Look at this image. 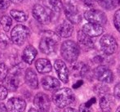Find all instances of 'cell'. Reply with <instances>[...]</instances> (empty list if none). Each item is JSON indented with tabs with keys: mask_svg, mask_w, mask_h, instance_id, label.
I'll return each instance as SVG.
<instances>
[{
	"mask_svg": "<svg viewBox=\"0 0 120 112\" xmlns=\"http://www.w3.org/2000/svg\"><path fill=\"white\" fill-rule=\"evenodd\" d=\"M30 36V30L23 25H17L11 33V41L16 45H22Z\"/></svg>",
	"mask_w": 120,
	"mask_h": 112,
	"instance_id": "obj_4",
	"label": "cell"
},
{
	"mask_svg": "<svg viewBox=\"0 0 120 112\" xmlns=\"http://www.w3.org/2000/svg\"><path fill=\"white\" fill-rule=\"evenodd\" d=\"M36 56H37L36 49L31 45L27 46L24 49V51H23L22 60L24 61L25 63L29 64V65H31Z\"/></svg>",
	"mask_w": 120,
	"mask_h": 112,
	"instance_id": "obj_22",
	"label": "cell"
},
{
	"mask_svg": "<svg viewBox=\"0 0 120 112\" xmlns=\"http://www.w3.org/2000/svg\"><path fill=\"white\" fill-rule=\"evenodd\" d=\"M9 0H0V9L5 10L9 7Z\"/></svg>",
	"mask_w": 120,
	"mask_h": 112,
	"instance_id": "obj_33",
	"label": "cell"
},
{
	"mask_svg": "<svg viewBox=\"0 0 120 112\" xmlns=\"http://www.w3.org/2000/svg\"><path fill=\"white\" fill-rule=\"evenodd\" d=\"M52 100L57 107L65 108L74 102L75 96L70 89L64 88L56 90L52 94Z\"/></svg>",
	"mask_w": 120,
	"mask_h": 112,
	"instance_id": "obj_2",
	"label": "cell"
},
{
	"mask_svg": "<svg viewBox=\"0 0 120 112\" xmlns=\"http://www.w3.org/2000/svg\"><path fill=\"white\" fill-rule=\"evenodd\" d=\"M8 90L4 86L0 84V100H4L8 97Z\"/></svg>",
	"mask_w": 120,
	"mask_h": 112,
	"instance_id": "obj_32",
	"label": "cell"
},
{
	"mask_svg": "<svg viewBox=\"0 0 120 112\" xmlns=\"http://www.w3.org/2000/svg\"><path fill=\"white\" fill-rule=\"evenodd\" d=\"M114 96L118 99H120V83L117 84L114 89Z\"/></svg>",
	"mask_w": 120,
	"mask_h": 112,
	"instance_id": "obj_34",
	"label": "cell"
},
{
	"mask_svg": "<svg viewBox=\"0 0 120 112\" xmlns=\"http://www.w3.org/2000/svg\"><path fill=\"white\" fill-rule=\"evenodd\" d=\"M84 3V4L87 7H89V8H92L94 7V3H95V0H82Z\"/></svg>",
	"mask_w": 120,
	"mask_h": 112,
	"instance_id": "obj_36",
	"label": "cell"
},
{
	"mask_svg": "<svg viewBox=\"0 0 120 112\" xmlns=\"http://www.w3.org/2000/svg\"><path fill=\"white\" fill-rule=\"evenodd\" d=\"M94 91L97 95H99L100 97L103 96V95L106 94V93H109V89L106 85L104 84H96L94 88Z\"/></svg>",
	"mask_w": 120,
	"mask_h": 112,
	"instance_id": "obj_28",
	"label": "cell"
},
{
	"mask_svg": "<svg viewBox=\"0 0 120 112\" xmlns=\"http://www.w3.org/2000/svg\"><path fill=\"white\" fill-rule=\"evenodd\" d=\"M54 68L56 70V72L57 73L59 79L63 83L67 84L69 82V70L65 62L60 59L56 60L54 62Z\"/></svg>",
	"mask_w": 120,
	"mask_h": 112,
	"instance_id": "obj_13",
	"label": "cell"
},
{
	"mask_svg": "<svg viewBox=\"0 0 120 112\" xmlns=\"http://www.w3.org/2000/svg\"><path fill=\"white\" fill-rule=\"evenodd\" d=\"M82 84H83V82H82V80H81V81H79V82H78V84H74V85L73 86V87H74V89H77V88H79L80 85H82Z\"/></svg>",
	"mask_w": 120,
	"mask_h": 112,
	"instance_id": "obj_39",
	"label": "cell"
},
{
	"mask_svg": "<svg viewBox=\"0 0 120 112\" xmlns=\"http://www.w3.org/2000/svg\"><path fill=\"white\" fill-rule=\"evenodd\" d=\"M80 53L79 46L73 40H66L61 44L60 54L69 63H74Z\"/></svg>",
	"mask_w": 120,
	"mask_h": 112,
	"instance_id": "obj_3",
	"label": "cell"
},
{
	"mask_svg": "<svg viewBox=\"0 0 120 112\" xmlns=\"http://www.w3.org/2000/svg\"><path fill=\"white\" fill-rule=\"evenodd\" d=\"M94 75L97 80L105 84H111L114 79L112 71L104 65H101L96 68L94 70Z\"/></svg>",
	"mask_w": 120,
	"mask_h": 112,
	"instance_id": "obj_7",
	"label": "cell"
},
{
	"mask_svg": "<svg viewBox=\"0 0 120 112\" xmlns=\"http://www.w3.org/2000/svg\"><path fill=\"white\" fill-rule=\"evenodd\" d=\"M8 74V70L4 63H0V82H3L6 79Z\"/></svg>",
	"mask_w": 120,
	"mask_h": 112,
	"instance_id": "obj_29",
	"label": "cell"
},
{
	"mask_svg": "<svg viewBox=\"0 0 120 112\" xmlns=\"http://www.w3.org/2000/svg\"><path fill=\"white\" fill-rule=\"evenodd\" d=\"M8 42H9V39H8V37L5 35H3V34H2L0 35V47H3V48H5L8 46Z\"/></svg>",
	"mask_w": 120,
	"mask_h": 112,
	"instance_id": "obj_31",
	"label": "cell"
},
{
	"mask_svg": "<svg viewBox=\"0 0 120 112\" xmlns=\"http://www.w3.org/2000/svg\"><path fill=\"white\" fill-rule=\"evenodd\" d=\"M73 31H74L73 25L68 21H64L56 29V34L59 37H61V38H69V37H70L73 34Z\"/></svg>",
	"mask_w": 120,
	"mask_h": 112,
	"instance_id": "obj_15",
	"label": "cell"
},
{
	"mask_svg": "<svg viewBox=\"0 0 120 112\" xmlns=\"http://www.w3.org/2000/svg\"><path fill=\"white\" fill-rule=\"evenodd\" d=\"M43 4L52 13H59L63 8L61 0H43Z\"/></svg>",
	"mask_w": 120,
	"mask_h": 112,
	"instance_id": "obj_21",
	"label": "cell"
},
{
	"mask_svg": "<svg viewBox=\"0 0 120 112\" xmlns=\"http://www.w3.org/2000/svg\"><path fill=\"white\" fill-rule=\"evenodd\" d=\"M35 67L37 70L41 74H46L52 71V66L50 61L45 58H40L35 62Z\"/></svg>",
	"mask_w": 120,
	"mask_h": 112,
	"instance_id": "obj_23",
	"label": "cell"
},
{
	"mask_svg": "<svg viewBox=\"0 0 120 112\" xmlns=\"http://www.w3.org/2000/svg\"><path fill=\"white\" fill-rule=\"evenodd\" d=\"M65 16L71 24H79L82 20V16L77 7L73 3H66L63 6Z\"/></svg>",
	"mask_w": 120,
	"mask_h": 112,
	"instance_id": "obj_9",
	"label": "cell"
},
{
	"mask_svg": "<svg viewBox=\"0 0 120 112\" xmlns=\"http://www.w3.org/2000/svg\"><path fill=\"white\" fill-rule=\"evenodd\" d=\"M82 31L90 38H92V37H98L103 34L104 28H103L102 25L92 23H87L82 26Z\"/></svg>",
	"mask_w": 120,
	"mask_h": 112,
	"instance_id": "obj_14",
	"label": "cell"
},
{
	"mask_svg": "<svg viewBox=\"0 0 120 112\" xmlns=\"http://www.w3.org/2000/svg\"><path fill=\"white\" fill-rule=\"evenodd\" d=\"M41 84L43 88L47 91L56 90L60 87V83L57 79L52 76H45L42 79Z\"/></svg>",
	"mask_w": 120,
	"mask_h": 112,
	"instance_id": "obj_19",
	"label": "cell"
},
{
	"mask_svg": "<svg viewBox=\"0 0 120 112\" xmlns=\"http://www.w3.org/2000/svg\"><path fill=\"white\" fill-rule=\"evenodd\" d=\"M100 46L101 51L105 55L110 56L118 49V43L115 39L109 35H104L100 39Z\"/></svg>",
	"mask_w": 120,
	"mask_h": 112,
	"instance_id": "obj_5",
	"label": "cell"
},
{
	"mask_svg": "<svg viewBox=\"0 0 120 112\" xmlns=\"http://www.w3.org/2000/svg\"><path fill=\"white\" fill-rule=\"evenodd\" d=\"M32 13H33L34 17L38 22L44 24V25L50 23L52 16H51L50 13L48 12V10L45 8H43L42 5H39V4L35 5L33 8Z\"/></svg>",
	"mask_w": 120,
	"mask_h": 112,
	"instance_id": "obj_10",
	"label": "cell"
},
{
	"mask_svg": "<svg viewBox=\"0 0 120 112\" xmlns=\"http://www.w3.org/2000/svg\"><path fill=\"white\" fill-rule=\"evenodd\" d=\"M114 105H115L114 97V96L109 94V93L101 97L100 106H101V109L104 112H111L114 109Z\"/></svg>",
	"mask_w": 120,
	"mask_h": 112,
	"instance_id": "obj_16",
	"label": "cell"
},
{
	"mask_svg": "<svg viewBox=\"0 0 120 112\" xmlns=\"http://www.w3.org/2000/svg\"><path fill=\"white\" fill-rule=\"evenodd\" d=\"M94 62L97 64H104L105 62V57H102V56H96V57H94L93 59Z\"/></svg>",
	"mask_w": 120,
	"mask_h": 112,
	"instance_id": "obj_35",
	"label": "cell"
},
{
	"mask_svg": "<svg viewBox=\"0 0 120 112\" xmlns=\"http://www.w3.org/2000/svg\"><path fill=\"white\" fill-rule=\"evenodd\" d=\"M0 24H1L3 30L5 32H8L11 26V24H12V20H11V18L10 16H3L0 19Z\"/></svg>",
	"mask_w": 120,
	"mask_h": 112,
	"instance_id": "obj_27",
	"label": "cell"
},
{
	"mask_svg": "<svg viewBox=\"0 0 120 112\" xmlns=\"http://www.w3.org/2000/svg\"><path fill=\"white\" fill-rule=\"evenodd\" d=\"M118 73H119V75H120V65H119V66L118 67Z\"/></svg>",
	"mask_w": 120,
	"mask_h": 112,
	"instance_id": "obj_43",
	"label": "cell"
},
{
	"mask_svg": "<svg viewBox=\"0 0 120 112\" xmlns=\"http://www.w3.org/2000/svg\"><path fill=\"white\" fill-rule=\"evenodd\" d=\"M114 25L120 33V9L116 11L114 15Z\"/></svg>",
	"mask_w": 120,
	"mask_h": 112,
	"instance_id": "obj_30",
	"label": "cell"
},
{
	"mask_svg": "<svg viewBox=\"0 0 120 112\" xmlns=\"http://www.w3.org/2000/svg\"><path fill=\"white\" fill-rule=\"evenodd\" d=\"M95 103H96L95 98H92V99L87 101V102L80 105L79 112H94L92 106H93Z\"/></svg>",
	"mask_w": 120,
	"mask_h": 112,
	"instance_id": "obj_26",
	"label": "cell"
},
{
	"mask_svg": "<svg viewBox=\"0 0 120 112\" xmlns=\"http://www.w3.org/2000/svg\"><path fill=\"white\" fill-rule=\"evenodd\" d=\"M71 71L74 77H86L90 70L88 66L83 62H76L72 66Z\"/></svg>",
	"mask_w": 120,
	"mask_h": 112,
	"instance_id": "obj_18",
	"label": "cell"
},
{
	"mask_svg": "<svg viewBox=\"0 0 120 112\" xmlns=\"http://www.w3.org/2000/svg\"><path fill=\"white\" fill-rule=\"evenodd\" d=\"M116 112H120V106L117 108V110H116Z\"/></svg>",
	"mask_w": 120,
	"mask_h": 112,
	"instance_id": "obj_42",
	"label": "cell"
},
{
	"mask_svg": "<svg viewBox=\"0 0 120 112\" xmlns=\"http://www.w3.org/2000/svg\"><path fill=\"white\" fill-rule=\"evenodd\" d=\"M10 14L18 22H24L28 19V15L24 12L19 10H11L10 12Z\"/></svg>",
	"mask_w": 120,
	"mask_h": 112,
	"instance_id": "obj_25",
	"label": "cell"
},
{
	"mask_svg": "<svg viewBox=\"0 0 120 112\" xmlns=\"http://www.w3.org/2000/svg\"><path fill=\"white\" fill-rule=\"evenodd\" d=\"M97 3L106 10H113L119 5V0H96Z\"/></svg>",
	"mask_w": 120,
	"mask_h": 112,
	"instance_id": "obj_24",
	"label": "cell"
},
{
	"mask_svg": "<svg viewBox=\"0 0 120 112\" xmlns=\"http://www.w3.org/2000/svg\"><path fill=\"white\" fill-rule=\"evenodd\" d=\"M84 18L88 23L96 24V25H104L107 22V17L105 12L96 9H91L84 12Z\"/></svg>",
	"mask_w": 120,
	"mask_h": 112,
	"instance_id": "obj_6",
	"label": "cell"
},
{
	"mask_svg": "<svg viewBox=\"0 0 120 112\" xmlns=\"http://www.w3.org/2000/svg\"><path fill=\"white\" fill-rule=\"evenodd\" d=\"M63 112H78V111H76L75 109H74V108L68 107V108H65V109L64 110Z\"/></svg>",
	"mask_w": 120,
	"mask_h": 112,
	"instance_id": "obj_38",
	"label": "cell"
},
{
	"mask_svg": "<svg viewBox=\"0 0 120 112\" xmlns=\"http://www.w3.org/2000/svg\"><path fill=\"white\" fill-rule=\"evenodd\" d=\"M60 37L52 31H45L42 34L39 48L46 55H54L56 52Z\"/></svg>",
	"mask_w": 120,
	"mask_h": 112,
	"instance_id": "obj_1",
	"label": "cell"
},
{
	"mask_svg": "<svg viewBox=\"0 0 120 112\" xmlns=\"http://www.w3.org/2000/svg\"><path fill=\"white\" fill-rule=\"evenodd\" d=\"M28 112H38V111L36 109H34V108H30Z\"/></svg>",
	"mask_w": 120,
	"mask_h": 112,
	"instance_id": "obj_41",
	"label": "cell"
},
{
	"mask_svg": "<svg viewBox=\"0 0 120 112\" xmlns=\"http://www.w3.org/2000/svg\"><path fill=\"white\" fill-rule=\"evenodd\" d=\"M0 112H8L7 107L5 106V105L2 102H0Z\"/></svg>",
	"mask_w": 120,
	"mask_h": 112,
	"instance_id": "obj_37",
	"label": "cell"
},
{
	"mask_svg": "<svg viewBox=\"0 0 120 112\" xmlns=\"http://www.w3.org/2000/svg\"><path fill=\"white\" fill-rule=\"evenodd\" d=\"M34 104L36 106V110L38 112H48L50 110L51 101L48 96L45 93H37L34 99Z\"/></svg>",
	"mask_w": 120,
	"mask_h": 112,
	"instance_id": "obj_8",
	"label": "cell"
},
{
	"mask_svg": "<svg viewBox=\"0 0 120 112\" xmlns=\"http://www.w3.org/2000/svg\"><path fill=\"white\" fill-rule=\"evenodd\" d=\"M6 107L8 112H24L26 107V102L21 98L12 97L8 101Z\"/></svg>",
	"mask_w": 120,
	"mask_h": 112,
	"instance_id": "obj_12",
	"label": "cell"
},
{
	"mask_svg": "<svg viewBox=\"0 0 120 112\" xmlns=\"http://www.w3.org/2000/svg\"><path fill=\"white\" fill-rule=\"evenodd\" d=\"M25 80L26 84L32 89H37L38 88V80L37 74L32 69L29 68L25 70Z\"/></svg>",
	"mask_w": 120,
	"mask_h": 112,
	"instance_id": "obj_20",
	"label": "cell"
},
{
	"mask_svg": "<svg viewBox=\"0 0 120 112\" xmlns=\"http://www.w3.org/2000/svg\"><path fill=\"white\" fill-rule=\"evenodd\" d=\"M4 85L7 90L14 92L18 89L20 84V79H19V72L16 70H12L9 74H8L6 79L3 80Z\"/></svg>",
	"mask_w": 120,
	"mask_h": 112,
	"instance_id": "obj_11",
	"label": "cell"
},
{
	"mask_svg": "<svg viewBox=\"0 0 120 112\" xmlns=\"http://www.w3.org/2000/svg\"><path fill=\"white\" fill-rule=\"evenodd\" d=\"M10 1L11 2V3H21V2L23 1V0H10Z\"/></svg>",
	"mask_w": 120,
	"mask_h": 112,
	"instance_id": "obj_40",
	"label": "cell"
},
{
	"mask_svg": "<svg viewBox=\"0 0 120 112\" xmlns=\"http://www.w3.org/2000/svg\"><path fill=\"white\" fill-rule=\"evenodd\" d=\"M78 42L84 51H89L94 47V43L92 39L85 35L82 30L78 32Z\"/></svg>",
	"mask_w": 120,
	"mask_h": 112,
	"instance_id": "obj_17",
	"label": "cell"
}]
</instances>
